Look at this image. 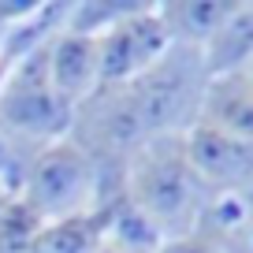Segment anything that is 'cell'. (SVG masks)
I'll return each instance as SVG.
<instances>
[{"label":"cell","instance_id":"6da1fadb","mask_svg":"<svg viewBox=\"0 0 253 253\" xmlns=\"http://www.w3.org/2000/svg\"><path fill=\"white\" fill-rule=\"evenodd\" d=\"M123 198L164 242L198 227L212 190L190 168L182 134H164L130 157Z\"/></svg>","mask_w":253,"mask_h":253},{"label":"cell","instance_id":"7a4b0ae2","mask_svg":"<svg viewBox=\"0 0 253 253\" xmlns=\"http://www.w3.org/2000/svg\"><path fill=\"white\" fill-rule=\"evenodd\" d=\"M0 119L34 138H56L71 130L75 108L56 93L48 79V41L38 45L26 60H19V67L11 71L0 93Z\"/></svg>","mask_w":253,"mask_h":253},{"label":"cell","instance_id":"3957f363","mask_svg":"<svg viewBox=\"0 0 253 253\" xmlns=\"http://www.w3.org/2000/svg\"><path fill=\"white\" fill-rule=\"evenodd\" d=\"M97 194V171L89 164V157L75 142H60L52 149H45L38 157V164L30 168L23 201L41 216V220H63L75 216L71 209L82 205V198Z\"/></svg>","mask_w":253,"mask_h":253},{"label":"cell","instance_id":"277c9868","mask_svg":"<svg viewBox=\"0 0 253 253\" xmlns=\"http://www.w3.org/2000/svg\"><path fill=\"white\" fill-rule=\"evenodd\" d=\"M168 45H171V38L157 15V4L149 11H138V15L116 23L112 30L101 34L97 86H119V82L138 79L168 52Z\"/></svg>","mask_w":253,"mask_h":253},{"label":"cell","instance_id":"5b68a950","mask_svg":"<svg viewBox=\"0 0 253 253\" xmlns=\"http://www.w3.org/2000/svg\"><path fill=\"white\" fill-rule=\"evenodd\" d=\"M182 142H186L190 168L198 171V179L205 182L212 194L235 190L238 182H246L253 175V145L223 134V130L201 123V119H194V123L186 126Z\"/></svg>","mask_w":253,"mask_h":253},{"label":"cell","instance_id":"8992f818","mask_svg":"<svg viewBox=\"0 0 253 253\" xmlns=\"http://www.w3.org/2000/svg\"><path fill=\"white\" fill-rule=\"evenodd\" d=\"M97 67H101V34H63L48 41V79L63 101L79 108L97 89Z\"/></svg>","mask_w":253,"mask_h":253},{"label":"cell","instance_id":"52a82bcc","mask_svg":"<svg viewBox=\"0 0 253 253\" xmlns=\"http://www.w3.org/2000/svg\"><path fill=\"white\" fill-rule=\"evenodd\" d=\"M198 119L253 145V82L246 79V71L209 79L205 93H201Z\"/></svg>","mask_w":253,"mask_h":253},{"label":"cell","instance_id":"ba28073f","mask_svg":"<svg viewBox=\"0 0 253 253\" xmlns=\"http://www.w3.org/2000/svg\"><path fill=\"white\" fill-rule=\"evenodd\" d=\"M123 201H101L93 212H75L52 220L23 246V253H97L104 242V231H112Z\"/></svg>","mask_w":253,"mask_h":253},{"label":"cell","instance_id":"9c48e42d","mask_svg":"<svg viewBox=\"0 0 253 253\" xmlns=\"http://www.w3.org/2000/svg\"><path fill=\"white\" fill-rule=\"evenodd\" d=\"M201 60H205V75L220 79V75H235L253 63V4H242L231 11V19L201 45Z\"/></svg>","mask_w":253,"mask_h":253},{"label":"cell","instance_id":"30bf717a","mask_svg":"<svg viewBox=\"0 0 253 253\" xmlns=\"http://www.w3.org/2000/svg\"><path fill=\"white\" fill-rule=\"evenodd\" d=\"M238 0H182V4H157V15L164 23L168 38L182 45H205L216 30L231 19Z\"/></svg>","mask_w":253,"mask_h":253},{"label":"cell","instance_id":"8fae6325","mask_svg":"<svg viewBox=\"0 0 253 253\" xmlns=\"http://www.w3.org/2000/svg\"><path fill=\"white\" fill-rule=\"evenodd\" d=\"M153 4H82V8H75V19L67 23V34H93L101 26H116L123 23V19L138 15V11H149Z\"/></svg>","mask_w":253,"mask_h":253},{"label":"cell","instance_id":"7c38bea8","mask_svg":"<svg viewBox=\"0 0 253 253\" xmlns=\"http://www.w3.org/2000/svg\"><path fill=\"white\" fill-rule=\"evenodd\" d=\"M157 253H223V235L212 231L205 220H198V227L190 231V235L164 238L157 246Z\"/></svg>","mask_w":253,"mask_h":253},{"label":"cell","instance_id":"4fadbf2b","mask_svg":"<svg viewBox=\"0 0 253 253\" xmlns=\"http://www.w3.org/2000/svg\"><path fill=\"white\" fill-rule=\"evenodd\" d=\"M97 253H157V250H145V246H134V242H123V238H108L101 242Z\"/></svg>","mask_w":253,"mask_h":253},{"label":"cell","instance_id":"5bb4252c","mask_svg":"<svg viewBox=\"0 0 253 253\" xmlns=\"http://www.w3.org/2000/svg\"><path fill=\"white\" fill-rule=\"evenodd\" d=\"M223 253H253V238L246 235H231V238H223Z\"/></svg>","mask_w":253,"mask_h":253},{"label":"cell","instance_id":"9a60e30c","mask_svg":"<svg viewBox=\"0 0 253 253\" xmlns=\"http://www.w3.org/2000/svg\"><path fill=\"white\" fill-rule=\"evenodd\" d=\"M11 164V153H8V145H4V138H0V171Z\"/></svg>","mask_w":253,"mask_h":253},{"label":"cell","instance_id":"2e32d148","mask_svg":"<svg viewBox=\"0 0 253 253\" xmlns=\"http://www.w3.org/2000/svg\"><path fill=\"white\" fill-rule=\"evenodd\" d=\"M242 71H246V79H250V82H253V63H250V67H242Z\"/></svg>","mask_w":253,"mask_h":253}]
</instances>
